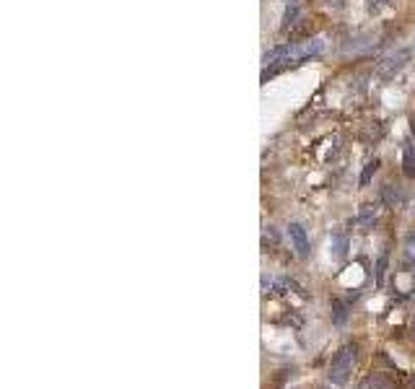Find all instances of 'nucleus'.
<instances>
[{
    "label": "nucleus",
    "instance_id": "f257e3e1",
    "mask_svg": "<svg viewBox=\"0 0 415 389\" xmlns=\"http://www.w3.org/2000/svg\"><path fill=\"white\" fill-rule=\"evenodd\" d=\"M353 363H355V345H345L343 351L332 358V366H330V382L332 384H345L350 371H353Z\"/></svg>",
    "mask_w": 415,
    "mask_h": 389
},
{
    "label": "nucleus",
    "instance_id": "f03ea898",
    "mask_svg": "<svg viewBox=\"0 0 415 389\" xmlns=\"http://www.w3.org/2000/svg\"><path fill=\"white\" fill-rule=\"evenodd\" d=\"M410 60V50H400V53H394V55H389L387 60H382L379 62V75L382 78H392L394 73H400L402 67H405V62Z\"/></svg>",
    "mask_w": 415,
    "mask_h": 389
},
{
    "label": "nucleus",
    "instance_id": "7ed1b4c3",
    "mask_svg": "<svg viewBox=\"0 0 415 389\" xmlns=\"http://www.w3.org/2000/svg\"><path fill=\"white\" fill-rule=\"evenodd\" d=\"M288 236H291V244H294L296 255H299V257L309 255V239H306V231H304L301 224H291V226H288Z\"/></svg>",
    "mask_w": 415,
    "mask_h": 389
},
{
    "label": "nucleus",
    "instance_id": "20e7f679",
    "mask_svg": "<svg viewBox=\"0 0 415 389\" xmlns=\"http://www.w3.org/2000/svg\"><path fill=\"white\" fill-rule=\"evenodd\" d=\"M382 200H384L389 208H397V205H402L405 194H402V190L397 187V185H387V187L382 190Z\"/></svg>",
    "mask_w": 415,
    "mask_h": 389
},
{
    "label": "nucleus",
    "instance_id": "39448f33",
    "mask_svg": "<svg viewBox=\"0 0 415 389\" xmlns=\"http://www.w3.org/2000/svg\"><path fill=\"white\" fill-rule=\"evenodd\" d=\"M296 18H299V3H288L286 13H283V23H280V31H288L291 26H296Z\"/></svg>",
    "mask_w": 415,
    "mask_h": 389
},
{
    "label": "nucleus",
    "instance_id": "423d86ee",
    "mask_svg": "<svg viewBox=\"0 0 415 389\" xmlns=\"http://www.w3.org/2000/svg\"><path fill=\"white\" fill-rule=\"evenodd\" d=\"M377 216H379V205H377V202H369V205H363V208H361L358 224H361V226H371L374 221H377Z\"/></svg>",
    "mask_w": 415,
    "mask_h": 389
},
{
    "label": "nucleus",
    "instance_id": "0eeeda50",
    "mask_svg": "<svg viewBox=\"0 0 415 389\" xmlns=\"http://www.w3.org/2000/svg\"><path fill=\"white\" fill-rule=\"evenodd\" d=\"M402 172L408 180H415V148H405L402 153Z\"/></svg>",
    "mask_w": 415,
    "mask_h": 389
},
{
    "label": "nucleus",
    "instance_id": "6e6552de",
    "mask_svg": "<svg viewBox=\"0 0 415 389\" xmlns=\"http://www.w3.org/2000/svg\"><path fill=\"white\" fill-rule=\"evenodd\" d=\"M330 241H332V249H335V257H345V252H348V236L345 234L335 231L330 236Z\"/></svg>",
    "mask_w": 415,
    "mask_h": 389
},
{
    "label": "nucleus",
    "instance_id": "1a4fd4ad",
    "mask_svg": "<svg viewBox=\"0 0 415 389\" xmlns=\"http://www.w3.org/2000/svg\"><path fill=\"white\" fill-rule=\"evenodd\" d=\"M379 169V158H371V161H366V166H363V172H361V180H358V185L361 187H366L371 180H374V174H377Z\"/></svg>",
    "mask_w": 415,
    "mask_h": 389
},
{
    "label": "nucleus",
    "instance_id": "9d476101",
    "mask_svg": "<svg viewBox=\"0 0 415 389\" xmlns=\"http://www.w3.org/2000/svg\"><path fill=\"white\" fill-rule=\"evenodd\" d=\"M345 319H348V307L340 299H335V301H332V322H335V324H345Z\"/></svg>",
    "mask_w": 415,
    "mask_h": 389
},
{
    "label": "nucleus",
    "instance_id": "9b49d317",
    "mask_svg": "<svg viewBox=\"0 0 415 389\" xmlns=\"http://www.w3.org/2000/svg\"><path fill=\"white\" fill-rule=\"evenodd\" d=\"M387 260H389V255H387V252H382V257L377 260V283H379V285H382V280H384Z\"/></svg>",
    "mask_w": 415,
    "mask_h": 389
},
{
    "label": "nucleus",
    "instance_id": "f8f14e48",
    "mask_svg": "<svg viewBox=\"0 0 415 389\" xmlns=\"http://www.w3.org/2000/svg\"><path fill=\"white\" fill-rule=\"evenodd\" d=\"M405 257L415 260V234H410L408 239H405Z\"/></svg>",
    "mask_w": 415,
    "mask_h": 389
},
{
    "label": "nucleus",
    "instance_id": "ddd939ff",
    "mask_svg": "<svg viewBox=\"0 0 415 389\" xmlns=\"http://www.w3.org/2000/svg\"><path fill=\"white\" fill-rule=\"evenodd\" d=\"M384 3H389V0H369V13H374V11H379V8L384 6Z\"/></svg>",
    "mask_w": 415,
    "mask_h": 389
},
{
    "label": "nucleus",
    "instance_id": "4468645a",
    "mask_svg": "<svg viewBox=\"0 0 415 389\" xmlns=\"http://www.w3.org/2000/svg\"><path fill=\"white\" fill-rule=\"evenodd\" d=\"M348 0H327V6L330 8H345Z\"/></svg>",
    "mask_w": 415,
    "mask_h": 389
},
{
    "label": "nucleus",
    "instance_id": "2eb2a0df",
    "mask_svg": "<svg viewBox=\"0 0 415 389\" xmlns=\"http://www.w3.org/2000/svg\"><path fill=\"white\" fill-rule=\"evenodd\" d=\"M410 133L415 135V117H413V120H410Z\"/></svg>",
    "mask_w": 415,
    "mask_h": 389
}]
</instances>
